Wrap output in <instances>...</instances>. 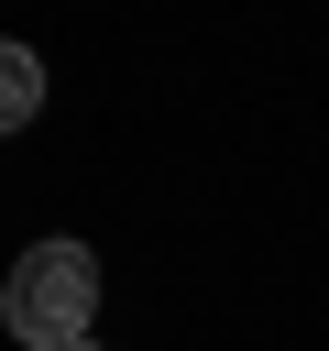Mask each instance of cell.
<instances>
[{
	"instance_id": "cell-1",
	"label": "cell",
	"mask_w": 329,
	"mask_h": 351,
	"mask_svg": "<svg viewBox=\"0 0 329 351\" xmlns=\"http://www.w3.org/2000/svg\"><path fill=\"white\" fill-rule=\"evenodd\" d=\"M0 318H11L22 351H77L88 318H99V263H88V241H33V252L11 263V285H0Z\"/></svg>"
},
{
	"instance_id": "cell-2",
	"label": "cell",
	"mask_w": 329,
	"mask_h": 351,
	"mask_svg": "<svg viewBox=\"0 0 329 351\" xmlns=\"http://www.w3.org/2000/svg\"><path fill=\"white\" fill-rule=\"evenodd\" d=\"M44 110V66H33V44H0V132H22Z\"/></svg>"
},
{
	"instance_id": "cell-3",
	"label": "cell",
	"mask_w": 329,
	"mask_h": 351,
	"mask_svg": "<svg viewBox=\"0 0 329 351\" xmlns=\"http://www.w3.org/2000/svg\"><path fill=\"white\" fill-rule=\"evenodd\" d=\"M77 351H99V340H77Z\"/></svg>"
}]
</instances>
